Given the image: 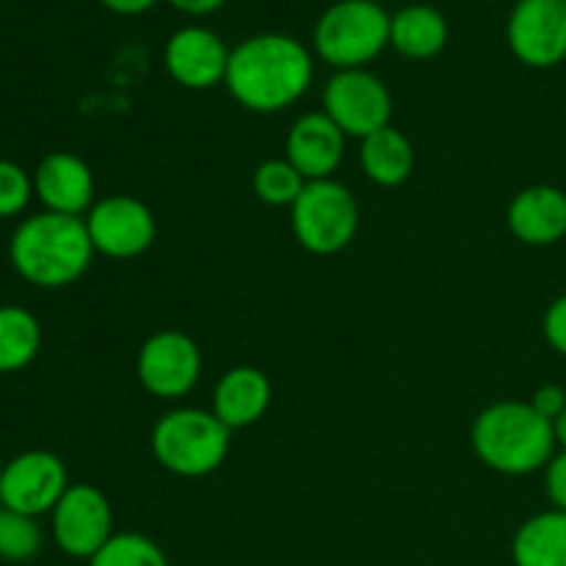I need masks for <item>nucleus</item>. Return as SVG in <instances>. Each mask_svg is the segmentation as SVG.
Returning a JSON list of instances; mask_svg holds the SVG:
<instances>
[{
    "label": "nucleus",
    "instance_id": "obj_30",
    "mask_svg": "<svg viewBox=\"0 0 566 566\" xmlns=\"http://www.w3.org/2000/svg\"><path fill=\"white\" fill-rule=\"evenodd\" d=\"M99 3H103L108 11H114V14L133 17V14H144V11H149L158 0H99Z\"/></svg>",
    "mask_w": 566,
    "mask_h": 566
},
{
    "label": "nucleus",
    "instance_id": "obj_18",
    "mask_svg": "<svg viewBox=\"0 0 566 566\" xmlns=\"http://www.w3.org/2000/svg\"><path fill=\"white\" fill-rule=\"evenodd\" d=\"M448 20L429 3H409L390 14V48L403 59L429 61L448 44Z\"/></svg>",
    "mask_w": 566,
    "mask_h": 566
},
{
    "label": "nucleus",
    "instance_id": "obj_24",
    "mask_svg": "<svg viewBox=\"0 0 566 566\" xmlns=\"http://www.w3.org/2000/svg\"><path fill=\"white\" fill-rule=\"evenodd\" d=\"M42 551V528L36 517L0 509V558L11 564H25Z\"/></svg>",
    "mask_w": 566,
    "mask_h": 566
},
{
    "label": "nucleus",
    "instance_id": "obj_33",
    "mask_svg": "<svg viewBox=\"0 0 566 566\" xmlns=\"http://www.w3.org/2000/svg\"><path fill=\"white\" fill-rule=\"evenodd\" d=\"M370 3H379V0H370Z\"/></svg>",
    "mask_w": 566,
    "mask_h": 566
},
{
    "label": "nucleus",
    "instance_id": "obj_9",
    "mask_svg": "<svg viewBox=\"0 0 566 566\" xmlns=\"http://www.w3.org/2000/svg\"><path fill=\"white\" fill-rule=\"evenodd\" d=\"M86 230L94 252L114 260H130L147 252L155 243V216L142 199L114 193L97 199L86 213Z\"/></svg>",
    "mask_w": 566,
    "mask_h": 566
},
{
    "label": "nucleus",
    "instance_id": "obj_14",
    "mask_svg": "<svg viewBox=\"0 0 566 566\" xmlns=\"http://www.w3.org/2000/svg\"><path fill=\"white\" fill-rule=\"evenodd\" d=\"M346 153V133L324 114H302L287 130L285 158L298 169L304 180H329Z\"/></svg>",
    "mask_w": 566,
    "mask_h": 566
},
{
    "label": "nucleus",
    "instance_id": "obj_1",
    "mask_svg": "<svg viewBox=\"0 0 566 566\" xmlns=\"http://www.w3.org/2000/svg\"><path fill=\"white\" fill-rule=\"evenodd\" d=\"M307 44L287 33H258L230 50L224 86L254 114H280L307 94L313 83Z\"/></svg>",
    "mask_w": 566,
    "mask_h": 566
},
{
    "label": "nucleus",
    "instance_id": "obj_4",
    "mask_svg": "<svg viewBox=\"0 0 566 566\" xmlns=\"http://www.w3.org/2000/svg\"><path fill=\"white\" fill-rule=\"evenodd\" d=\"M149 446L164 470L182 479H202L224 464L230 429L208 409L180 407L153 426Z\"/></svg>",
    "mask_w": 566,
    "mask_h": 566
},
{
    "label": "nucleus",
    "instance_id": "obj_11",
    "mask_svg": "<svg viewBox=\"0 0 566 566\" xmlns=\"http://www.w3.org/2000/svg\"><path fill=\"white\" fill-rule=\"evenodd\" d=\"M50 514L55 545L72 558H92L114 536L108 497L92 484H70Z\"/></svg>",
    "mask_w": 566,
    "mask_h": 566
},
{
    "label": "nucleus",
    "instance_id": "obj_25",
    "mask_svg": "<svg viewBox=\"0 0 566 566\" xmlns=\"http://www.w3.org/2000/svg\"><path fill=\"white\" fill-rule=\"evenodd\" d=\"M33 197V177L11 160H0V219L22 213Z\"/></svg>",
    "mask_w": 566,
    "mask_h": 566
},
{
    "label": "nucleus",
    "instance_id": "obj_16",
    "mask_svg": "<svg viewBox=\"0 0 566 566\" xmlns=\"http://www.w3.org/2000/svg\"><path fill=\"white\" fill-rule=\"evenodd\" d=\"M506 224L528 247H553L566 235V193L556 186L523 188L509 202Z\"/></svg>",
    "mask_w": 566,
    "mask_h": 566
},
{
    "label": "nucleus",
    "instance_id": "obj_26",
    "mask_svg": "<svg viewBox=\"0 0 566 566\" xmlns=\"http://www.w3.org/2000/svg\"><path fill=\"white\" fill-rule=\"evenodd\" d=\"M545 490L547 497L558 512H566V451L553 453V459L545 468Z\"/></svg>",
    "mask_w": 566,
    "mask_h": 566
},
{
    "label": "nucleus",
    "instance_id": "obj_6",
    "mask_svg": "<svg viewBox=\"0 0 566 566\" xmlns=\"http://www.w3.org/2000/svg\"><path fill=\"white\" fill-rule=\"evenodd\" d=\"M293 235L307 252L337 254L357 238L359 205L343 182L310 180L291 208Z\"/></svg>",
    "mask_w": 566,
    "mask_h": 566
},
{
    "label": "nucleus",
    "instance_id": "obj_13",
    "mask_svg": "<svg viewBox=\"0 0 566 566\" xmlns=\"http://www.w3.org/2000/svg\"><path fill=\"white\" fill-rule=\"evenodd\" d=\"M164 66L171 81L191 92H208L227 77L230 48L219 33L202 25H186L169 36L164 48Z\"/></svg>",
    "mask_w": 566,
    "mask_h": 566
},
{
    "label": "nucleus",
    "instance_id": "obj_20",
    "mask_svg": "<svg viewBox=\"0 0 566 566\" xmlns=\"http://www.w3.org/2000/svg\"><path fill=\"white\" fill-rule=\"evenodd\" d=\"M514 566H566V512H542L525 520L512 542Z\"/></svg>",
    "mask_w": 566,
    "mask_h": 566
},
{
    "label": "nucleus",
    "instance_id": "obj_15",
    "mask_svg": "<svg viewBox=\"0 0 566 566\" xmlns=\"http://www.w3.org/2000/svg\"><path fill=\"white\" fill-rule=\"evenodd\" d=\"M33 193L50 213L81 219L94 205V175L77 155L50 153L33 171Z\"/></svg>",
    "mask_w": 566,
    "mask_h": 566
},
{
    "label": "nucleus",
    "instance_id": "obj_2",
    "mask_svg": "<svg viewBox=\"0 0 566 566\" xmlns=\"http://www.w3.org/2000/svg\"><path fill=\"white\" fill-rule=\"evenodd\" d=\"M9 258L22 280L53 291V287L72 285L86 274L94 258V247L86 221L77 216L44 210L17 227Z\"/></svg>",
    "mask_w": 566,
    "mask_h": 566
},
{
    "label": "nucleus",
    "instance_id": "obj_3",
    "mask_svg": "<svg viewBox=\"0 0 566 566\" xmlns=\"http://www.w3.org/2000/svg\"><path fill=\"white\" fill-rule=\"evenodd\" d=\"M473 451L490 470L528 475L547 468L556 448V429L531 403L501 401L486 407L473 423Z\"/></svg>",
    "mask_w": 566,
    "mask_h": 566
},
{
    "label": "nucleus",
    "instance_id": "obj_12",
    "mask_svg": "<svg viewBox=\"0 0 566 566\" xmlns=\"http://www.w3.org/2000/svg\"><path fill=\"white\" fill-rule=\"evenodd\" d=\"M66 490H70L66 468L55 453L25 451L3 468L0 506L39 517V514L53 512Z\"/></svg>",
    "mask_w": 566,
    "mask_h": 566
},
{
    "label": "nucleus",
    "instance_id": "obj_22",
    "mask_svg": "<svg viewBox=\"0 0 566 566\" xmlns=\"http://www.w3.org/2000/svg\"><path fill=\"white\" fill-rule=\"evenodd\" d=\"M304 186H307V180L298 175V169L287 158L263 160L252 175L254 197L271 208H293V202L302 197Z\"/></svg>",
    "mask_w": 566,
    "mask_h": 566
},
{
    "label": "nucleus",
    "instance_id": "obj_32",
    "mask_svg": "<svg viewBox=\"0 0 566 566\" xmlns=\"http://www.w3.org/2000/svg\"><path fill=\"white\" fill-rule=\"evenodd\" d=\"M0 484H3V468H0Z\"/></svg>",
    "mask_w": 566,
    "mask_h": 566
},
{
    "label": "nucleus",
    "instance_id": "obj_28",
    "mask_svg": "<svg viewBox=\"0 0 566 566\" xmlns=\"http://www.w3.org/2000/svg\"><path fill=\"white\" fill-rule=\"evenodd\" d=\"M531 407H534L542 418L556 423L566 409V390L558 385H542L539 390L534 392V398H531Z\"/></svg>",
    "mask_w": 566,
    "mask_h": 566
},
{
    "label": "nucleus",
    "instance_id": "obj_8",
    "mask_svg": "<svg viewBox=\"0 0 566 566\" xmlns=\"http://www.w3.org/2000/svg\"><path fill=\"white\" fill-rule=\"evenodd\" d=\"M136 374L144 390L160 401L186 398L202 374V352L177 329H160L138 348Z\"/></svg>",
    "mask_w": 566,
    "mask_h": 566
},
{
    "label": "nucleus",
    "instance_id": "obj_21",
    "mask_svg": "<svg viewBox=\"0 0 566 566\" xmlns=\"http://www.w3.org/2000/svg\"><path fill=\"white\" fill-rule=\"evenodd\" d=\"M42 326L25 307H0V374H14L36 359Z\"/></svg>",
    "mask_w": 566,
    "mask_h": 566
},
{
    "label": "nucleus",
    "instance_id": "obj_27",
    "mask_svg": "<svg viewBox=\"0 0 566 566\" xmlns=\"http://www.w3.org/2000/svg\"><path fill=\"white\" fill-rule=\"evenodd\" d=\"M542 329H545L547 343H551L562 357H566V293L547 307Z\"/></svg>",
    "mask_w": 566,
    "mask_h": 566
},
{
    "label": "nucleus",
    "instance_id": "obj_23",
    "mask_svg": "<svg viewBox=\"0 0 566 566\" xmlns=\"http://www.w3.org/2000/svg\"><path fill=\"white\" fill-rule=\"evenodd\" d=\"M88 566H169V558L144 534H114L92 558Z\"/></svg>",
    "mask_w": 566,
    "mask_h": 566
},
{
    "label": "nucleus",
    "instance_id": "obj_31",
    "mask_svg": "<svg viewBox=\"0 0 566 566\" xmlns=\"http://www.w3.org/2000/svg\"><path fill=\"white\" fill-rule=\"evenodd\" d=\"M553 429H556V442L566 451V409L562 412V418H558L556 423H553Z\"/></svg>",
    "mask_w": 566,
    "mask_h": 566
},
{
    "label": "nucleus",
    "instance_id": "obj_10",
    "mask_svg": "<svg viewBox=\"0 0 566 566\" xmlns=\"http://www.w3.org/2000/svg\"><path fill=\"white\" fill-rule=\"evenodd\" d=\"M514 59L551 70L566 59V0H517L506 22Z\"/></svg>",
    "mask_w": 566,
    "mask_h": 566
},
{
    "label": "nucleus",
    "instance_id": "obj_19",
    "mask_svg": "<svg viewBox=\"0 0 566 566\" xmlns=\"http://www.w3.org/2000/svg\"><path fill=\"white\" fill-rule=\"evenodd\" d=\"M359 164L365 177L381 188H396L409 180L415 169L412 142L403 136L398 127L387 125L376 130L374 136L363 138L359 147Z\"/></svg>",
    "mask_w": 566,
    "mask_h": 566
},
{
    "label": "nucleus",
    "instance_id": "obj_5",
    "mask_svg": "<svg viewBox=\"0 0 566 566\" xmlns=\"http://www.w3.org/2000/svg\"><path fill=\"white\" fill-rule=\"evenodd\" d=\"M390 44V14L370 0H337L318 17L313 48L337 70H365Z\"/></svg>",
    "mask_w": 566,
    "mask_h": 566
},
{
    "label": "nucleus",
    "instance_id": "obj_29",
    "mask_svg": "<svg viewBox=\"0 0 566 566\" xmlns=\"http://www.w3.org/2000/svg\"><path fill=\"white\" fill-rule=\"evenodd\" d=\"M169 6H175L177 11L188 17H208L213 11H219L227 0H166Z\"/></svg>",
    "mask_w": 566,
    "mask_h": 566
},
{
    "label": "nucleus",
    "instance_id": "obj_17",
    "mask_svg": "<svg viewBox=\"0 0 566 566\" xmlns=\"http://www.w3.org/2000/svg\"><path fill=\"white\" fill-rule=\"evenodd\" d=\"M271 407V381L269 376L252 365L230 368L219 379L213 390V409L210 412L227 426V429H249L258 423Z\"/></svg>",
    "mask_w": 566,
    "mask_h": 566
},
{
    "label": "nucleus",
    "instance_id": "obj_7",
    "mask_svg": "<svg viewBox=\"0 0 566 566\" xmlns=\"http://www.w3.org/2000/svg\"><path fill=\"white\" fill-rule=\"evenodd\" d=\"M324 114L346 138H368L390 125L392 97L381 77L368 70H337L324 86Z\"/></svg>",
    "mask_w": 566,
    "mask_h": 566
}]
</instances>
